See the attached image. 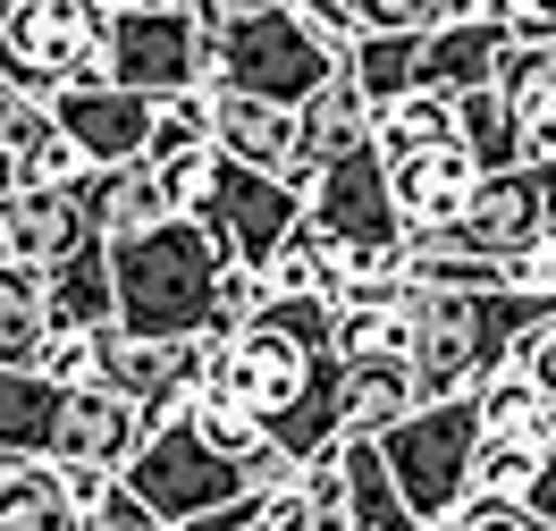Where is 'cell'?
I'll return each instance as SVG.
<instances>
[{
  "label": "cell",
  "mask_w": 556,
  "mask_h": 531,
  "mask_svg": "<svg viewBox=\"0 0 556 531\" xmlns=\"http://www.w3.org/2000/svg\"><path fill=\"white\" fill-rule=\"evenodd\" d=\"M152 169H161V186H169L177 212H203V203H211V177H219V143H186V152L152 161Z\"/></svg>",
  "instance_id": "cell-34"
},
{
  "label": "cell",
  "mask_w": 556,
  "mask_h": 531,
  "mask_svg": "<svg viewBox=\"0 0 556 531\" xmlns=\"http://www.w3.org/2000/svg\"><path fill=\"white\" fill-rule=\"evenodd\" d=\"M396 169V212H405V228H447V219H464V203H472V186H481V152L464 136L430 143V152H405V161H388Z\"/></svg>",
  "instance_id": "cell-14"
},
{
  "label": "cell",
  "mask_w": 556,
  "mask_h": 531,
  "mask_svg": "<svg viewBox=\"0 0 556 531\" xmlns=\"http://www.w3.org/2000/svg\"><path fill=\"white\" fill-rule=\"evenodd\" d=\"M152 414L118 389H68V414H60V464H136V447L152 439Z\"/></svg>",
  "instance_id": "cell-15"
},
{
  "label": "cell",
  "mask_w": 556,
  "mask_h": 531,
  "mask_svg": "<svg viewBox=\"0 0 556 531\" xmlns=\"http://www.w3.org/2000/svg\"><path fill=\"white\" fill-rule=\"evenodd\" d=\"M186 9H194V17H203L211 35H219V26H237V17H253V9H270V0H186Z\"/></svg>",
  "instance_id": "cell-42"
},
{
  "label": "cell",
  "mask_w": 556,
  "mask_h": 531,
  "mask_svg": "<svg viewBox=\"0 0 556 531\" xmlns=\"http://www.w3.org/2000/svg\"><path fill=\"white\" fill-rule=\"evenodd\" d=\"M522 506H531V523H540V531H556V447H548V464H540V481H531Z\"/></svg>",
  "instance_id": "cell-41"
},
{
  "label": "cell",
  "mask_w": 556,
  "mask_h": 531,
  "mask_svg": "<svg viewBox=\"0 0 556 531\" xmlns=\"http://www.w3.org/2000/svg\"><path fill=\"white\" fill-rule=\"evenodd\" d=\"M371 127H380V102L363 93V76L354 68H338L329 85H320L313 102H304V152H295V186L313 194V177L338 161V152H354V143H371Z\"/></svg>",
  "instance_id": "cell-17"
},
{
  "label": "cell",
  "mask_w": 556,
  "mask_h": 531,
  "mask_svg": "<svg viewBox=\"0 0 556 531\" xmlns=\"http://www.w3.org/2000/svg\"><path fill=\"white\" fill-rule=\"evenodd\" d=\"M421 35H430V26H396V35H354V42H346V68L363 76V93H371V102L414 93V76H421Z\"/></svg>",
  "instance_id": "cell-25"
},
{
  "label": "cell",
  "mask_w": 556,
  "mask_h": 531,
  "mask_svg": "<svg viewBox=\"0 0 556 531\" xmlns=\"http://www.w3.org/2000/svg\"><path fill=\"white\" fill-rule=\"evenodd\" d=\"M430 237H447V245L481 253V262H515V253H531L540 237H556V161H515V169H489L481 186H472L464 219L430 228Z\"/></svg>",
  "instance_id": "cell-7"
},
{
  "label": "cell",
  "mask_w": 556,
  "mask_h": 531,
  "mask_svg": "<svg viewBox=\"0 0 556 531\" xmlns=\"http://www.w3.org/2000/svg\"><path fill=\"white\" fill-rule=\"evenodd\" d=\"M110 68V17L93 0H0V76L26 93H60Z\"/></svg>",
  "instance_id": "cell-6"
},
{
  "label": "cell",
  "mask_w": 556,
  "mask_h": 531,
  "mask_svg": "<svg viewBox=\"0 0 556 531\" xmlns=\"http://www.w3.org/2000/svg\"><path fill=\"white\" fill-rule=\"evenodd\" d=\"M51 118H60V110H51V93H26L17 76H0V161H9V152H26Z\"/></svg>",
  "instance_id": "cell-35"
},
{
  "label": "cell",
  "mask_w": 556,
  "mask_h": 531,
  "mask_svg": "<svg viewBox=\"0 0 556 531\" xmlns=\"http://www.w3.org/2000/svg\"><path fill=\"white\" fill-rule=\"evenodd\" d=\"M42 464H51V456H17V447H0V515H9V506H17L26 490H35Z\"/></svg>",
  "instance_id": "cell-39"
},
{
  "label": "cell",
  "mask_w": 556,
  "mask_h": 531,
  "mask_svg": "<svg viewBox=\"0 0 556 531\" xmlns=\"http://www.w3.org/2000/svg\"><path fill=\"white\" fill-rule=\"evenodd\" d=\"M414 9H421V26H439V17H447L455 0H414Z\"/></svg>",
  "instance_id": "cell-45"
},
{
  "label": "cell",
  "mask_w": 556,
  "mask_h": 531,
  "mask_svg": "<svg viewBox=\"0 0 556 531\" xmlns=\"http://www.w3.org/2000/svg\"><path fill=\"white\" fill-rule=\"evenodd\" d=\"M455 136L481 152V169H515V161H522V127H515V102H506V85H481V93H464V102H455Z\"/></svg>",
  "instance_id": "cell-27"
},
{
  "label": "cell",
  "mask_w": 556,
  "mask_h": 531,
  "mask_svg": "<svg viewBox=\"0 0 556 531\" xmlns=\"http://www.w3.org/2000/svg\"><path fill=\"white\" fill-rule=\"evenodd\" d=\"M481 396H430L414 405L405 422L380 439L388 472H396V490L414 497L421 523H447L455 506L472 497V456H481Z\"/></svg>",
  "instance_id": "cell-4"
},
{
  "label": "cell",
  "mask_w": 556,
  "mask_h": 531,
  "mask_svg": "<svg viewBox=\"0 0 556 531\" xmlns=\"http://www.w3.org/2000/svg\"><path fill=\"white\" fill-rule=\"evenodd\" d=\"M506 279H515V287H531V295H548V304H556V237H540L531 253H515V262H506Z\"/></svg>",
  "instance_id": "cell-38"
},
{
  "label": "cell",
  "mask_w": 556,
  "mask_h": 531,
  "mask_svg": "<svg viewBox=\"0 0 556 531\" xmlns=\"http://www.w3.org/2000/svg\"><path fill=\"white\" fill-rule=\"evenodd\" d=\"M0 531H85V515L68 506V481H60V464H42L35 490L17 497L9 515H0Z\"/></svg>",
  "instance_id": "cell-32"
},
{
  "label": "cell",
  "mask_w": 556,
  "mask_h": 531,
  "mask_svg": "<svg viewBox=\"0 0 556 531\" xmlns=\"http://www.w3.org/2000/svg\"><path fill=\"white\" fill-rule=\"evenodd\" d=\"M506 9H515V35H522V17H531V9H540V0H506Z\"/></svg>",
  "instance_id": "cell-46"
},
{
  "label": "cell",
  "mask_w": 556,
  "mask_h": 531,
  "mask_svg": "<svg viewBox=\"0 0 556 531\" xmlns=\"http://www.w3.org/2000/svg\"><path fill=\"white\" fill-rule=\"evenodd\" d=\"M76 194H85V212H93L102 237H143V228L177 219V203H169V186H161L152 161H110V169H93Z\"/></svg>",
  "instance_id": "cell-20"
},
{
  "label": "cell",
  "mask_w": 556,
  "mask_h": 531,
  "mask_svg": "<svg viewBox=\"0 0 556 531\" xmlns=\"http://www.w3.org/2000/svg\"><path fill=\"white\" fill-rule=\"evenodd\" d=\"M110 76L136 85V93H152V102L194 93V85H211V26L186 9V0L136 9V17L110 26Z\"/></svg>",
  "instance_id": "cell-9"
},
{
  "label": "cell",
  "mask_w": 556,
  "mask_h": 531,
  "mask_svg": "<svg viewBox=\"0 0 556 531\" xmlns=\"http://www.w3.org/2000/svg\"><path fill=\"white\" fill-rule=\"evenodd\" d=\"M93 9H102L110 26H118V17H136V9H161V0H93Z\"/></svg>",
  "instance_id": "cell-43"
},
{
  "label": "cell",
  "mask_w": 556,
  "mask_h": 531,
  "mask_svg": "<svg viewBox=\"0 0 556 531\" xmlns=\"http://www.w3.org/2000/svg\"><path fill=\"white\" fill-rule=\"evenodd\" d=\"M42 371H51L60 389H102V329H51Z\"/></svg>",
  "instance_id": "cell-33"
},
{
  "label": "cell",
  "mask_w": 556,
  "mask_h": 531,
  "mask_svg": "<svg viewBox=\"0 0 556 531\" xmlns=\"http://www.w3.org/2000/svg\"><path fill=\"white\" fill-rule=\"evenodd\" d=\"M304 228H313L320 245H405V237H414L405 212H396V169H388L380 143H354V152H338V161L313 177Z\"/></svg>",
  "instance_id": "cell-8"
},
{
  "label": "cell",
  "mask_w": 556,
  "mask_h": 531,
  "mask_svg": "<svg viewBox=\"0 0 556 531\" xmlns=\"http://www.w3.org/2000/svg\"><path fill=\"white\" fill-rule=\"evenodd\" d=\"M515 371H522V380H540V389L556 396V313L540 320V329H522V346H515Z\"/></svg>",
  "instance_id": "cell-37"
},
{
  "label": "cell",
  "mask_w": 556,
  "mask_h": 531,
  "mask_svg": "<svg viewBox=\"0 0 556 531\" xmlns=\"http://www.w3.org/2000/svg\"><path fill=\"white\" fill-rule=\"evenodd\" d=\"M522 35H556V0H540V9L522 17Z\"/></svg>",
  "instance_id": "cell-44"
},
{
  "label": "cell",
  "mask_w": 556,
  "mask_h": 531,
  "mask_svg": "<svg viewBox=\"0 0 556 531\" xmlns=\"http://www.w3.org/2000/svg\"><path fill=\"white\" fill-rule=\"evenodd\" d=\"M228 237L203 212H177L143 237H110V270H118V320L136 338H211L219 313V279H228Z\"/></svg>",
  "instance_id": "cell-1"
},
{
  "label": "cell",
  "mask_w": 556,
  "mask_h": 531,
  "mask_svg": "<svg viewBox=\"0 0 556 531\" xmlns=\"http://www.w3.org/2000/svg\"><path fill=\"white\" fill-rule=\"evenodd\" d=\"M60 414H68V389H60L42 363H35V371L0 363V447L60 464Z\"/></svg>",
  "instance_id": "cell-21"
},
{
  "label": "cell",
  "mask_w": 556,
  "mask_h": 531,
  "mask_svg": "<svg viewBox=\"0 0 556 531\" xmlns=\"http://www.w3.org/2000/svg\"><path fill=\"white\" fill-rule=\"evenodd\" d=\"M9 169H17V186H85V177H93V152L51 118L26 152H9Z\"/></svg>",
  "instance_id": "cell-29"
},
{
  "label": "cell",
  "mask_w": 556,
  "mask_h": 531,
  "mask_svg": "<svg viewBox=\"0 0 556 531\" xmlns=\"http://www.w3.org/2000/svg\"><path fill=\"white\" fill-rule=\"evenodd\" d=\"M556 304L531 295L515 279H489V287H421L414 295V380L421 405L430 396H472L481 380H497L515 363L522 329H540Z\"/></svg>",
  "instance_id": "cell-2"
},
{
  "label": "cell",
  "mask_w": 556,
  "mask_h": 531,
  "mask_svg": "<svg viewBox=\"0 0 556 531\" xmlns=\"http://www.w3.org/2000/svg\"><path fill=\"white\" fill-rule=\"evenodd\" d=\"M51 270H26V262H9L0 253V363H17V371H35L42 346H51Z\"/></svg>",
  "instance_id": "cell-22"
},
{
  "label": "cell",
  "mask_w": 556,
  "mask_h": 531,
  "mask_svg": "<svg viewBox=\"0 0 556 531\" xmlns=\"http://www.w3.org/2000/svg\"><path fill=\"white\" fill-rule=\"evenodd\" d=\"M447 136H455V102H447V93H430V85H414V93L380 102V127H371V143H380L388 161L430 152V143H447Z\"/></svg>",
  "instance_id": "cell-26"
},
{
  "label": "cell",
  "mask_w": 556,
  "mask_h": 531,
  "mask_svg": "<svg viewBox=\"0 0 556 531\" xmlns=\"http://www.w3.org/2000/svg\"><path fill=\"white\" fill-rule=\"evenodd\" d=\"M421 405L414 354H363L338 371V439H388Z\"/></svg>",
  "instance_id": "cell-16"
},
{
  "label": "cell",
  "mask_w": 556,
  "mask_h": 531,
  "mask_svg": "<svg viewBox=\"0 0 556 531\" xmlns=\"http://www.w3.org/2000/svg\"><path fill=\"white\" fill-rule=\"evenodd\" d=\"M338 68H346V42L320 35L295 0H270L211 35V93H262V102L304 110Z\"/></svg>",
  "instance_id": "cell-3"
},
{
  "label": "cell",
  "mask_w": 556,
  "mask_h": 531,
  "mask_svg": "<svg viewBox=\"0 0 556 531\" xmlns=\"http://www.w3.org/2000/svg\"><path fill=\"white\" fill-rule=\"evenodd\" d=\"M51 320H60V329H102V320H118V270H110L102 228L51 270Z\"/></svg>",
  "instance_id": "cell-23"
},
{
  "label": "cell",
  "mask_w": 556,
  "mask_h": 531,
  "mask_svg": "<svg viewBox=\"0 0 556 531\" xmlns=\"http://www.w3.org/2000/svg\"><path fill=\"white\" fill-rule=\"evenodd\" d=\"M127 490H136L169 531H194L203 515H219V506L253 497V481H244V456H219L203 430H194V414H169V422L136 447Z\"/></svg>",
  "instance_id": "cell-5"
},
{
  "label": "cell",
  "mask_w": 556,
  "mask_h": 531,
  "mask_svg": "<svg viewBox=\"0 0 556 531\" xmlns=\"http://www.w3.org/2000/svg\"><path fill=\"white\" fill-rule=\"evenodd\" d=\"M439 531H540V523H531V506H522V497H464Z\"/></svg>",
  "instance_id": "cell-36"
},
{
  "label": "cell",
  "mask_w": 556,
  "mask_h": 531,
  "mask_svg": "<svg viewBox=\"0 0 556 531\" xmlns=\"http://www.w3.org/2000/svg\"><path fill=\"white\" fill-rule=\"evenodd\" d=\"M506 51H515V17H447V26H430V35H421V76H414V85L464 102V93L497 85Z\"/></svg>",
  "instance_id": "cell-13"
},
{
  "label": "cell",
  "mask_w": 556,
  "mask_h": 531,
  "mask_svg": "<svg viewBox=\"0 0 556 531\" xmlns=\"http://www.w3.org/2000/svg\"><path fill=\"white\" fill-rule=\"evenodd\" d=\"M497 85H506V102H515L522 161H556V35H515Z\"/></svg>",
  "instance_id": "cell-19"
},
{
  "label": "cell",
  "mask_w": 556,
  "mask_h": 531,
  "mask_svg": "<svg viewBox=\"0 0 556 531\" xmlns=\"http://www.w3.org/2000/svg\"><path fill=\"white\" fill-rule=\"evenodd\" d=\"M219 110V152L244 161V169H270L287 177L295 152H304V110L295 102H262V93H211Z\"/></svg>",
  "instance_id": "cell-18"
},
{
  "label": "cell",
  "mask_w": 556,
  "mask_h": 531,
  "mask_svg": "<svg viewBox=\"0 0 556 531\" xmlns=\"http://www.w3.org/2000/svg\"><path fill=\"white\" fill-rule=\"evenodd\" d=\"M304 17H313L320 35H338V42H354V0H295Z\"/></svg>",
  "instance_id": "cell-40"
},
{
  "label": "cell",
  "mask_w": 556,
  "mask_h": 531,
  "mask_svg": "<svg viewBox=\"0 0 556 531\" xmlns=\"http://www.w3.org/2000/svg\"><path fill=\"white\" fill-rule=\"evenodd\" d=\"M85 237H93V212H85L76 186H9V203H0V253L9 262L60 270Z\"/></svg>",
  "instance_id": "cell-12"
},
{
  "label": "cell",
  "mask_w": 556,
  "mask_h": 531,
  "mask_svg": "<svg viewBox=\"0 0 556 531\" xmlns=\"http://www.w3.org/2000/svg\"><path fill=\"white\" fill-rule=\"evenodd\" d=\"M338 354L346 363H363V354H414V295L405 304H380V295L338 304Z\"/></svg>",
  "instance_id": "cell-28"
},
{
  "label": "cell",
  "mask_w": 556,
  "mask_h": 531,
  "mask_svg": "<svg viewBox=\"0 0 556 531\" xmlns=\"http://www.w3.org/2000/svg\"><path fill=\"white\" fill-rule=\"evenodd\" d=\"M203 219L228 237V253L237 262H270L287 237H304V186L295 177H270V169H244V161H228L219 152V177H211V203Z\"/></svg>",
  "instance_id": "cell-10"
},
{
  "label": "cell",
  "mask_w": 556,
  "mask_h": 531,
  "mask_svg": "<svg viewBox=\"0 0 556 531\" xmlns=\"http://www.w3.org/2000/svg\"><path fill=\"white\" fill-rule=\"evenodd\" d=\"M186 414H194V430H203L219 456H253V447L270 439V422H262L253 405H237V396H219V389H194V405H186Z\"/></svg>",
  "instance_id": "cell-31"
},
{
  "label": "cell",
  "mask_w": 556,
  "mask_h": 531,
  "mask_svg": "<svg viewBox=\"0 0 556 531\" xmlns=\"http://www.w3.org/2000/svg\"><path fill=\"white\" fill-rule=\"evenodd\" d=\"M472 396H481V422L489 430H540V439H548V405H556V396L540 389V380H522L515 363H506L497 380H481Z\"/></svg>",
  "instance_id": "cell-30"
},
{
  "label": "cell",
  "mask_w": 556,
  "mask_h": 531,
  "mask_svg": "<svg viewBox=\"0 0 556 531\" xmlns=\"http://www.w3.org/2000/svg\"><path fill=\"white\" fill-rule=\"evenodd\" d=\"M556 439L540 430H481V456H472V497H531L540 464Z\"/></svg>",
  "instance_id": "cell-24"
},
{
  "label": "cell",
  "mask_w": 556,
  "mask_h": 531,
  "mask_svg": "<svg viewBox=\"0 0 556 531\" xmlns=\"http://www.w3.org/2000/svg\"><path fill=\"white\" fill-rule=\"evenodd\" d=\"M51 110H60V127H68L85 152H93V169H110V161H143V143H152V93H136V85H118V76H76V85H60L51 93Z\"/></svg>",
  "instance_id": "cell-11"
}]
</instances>
